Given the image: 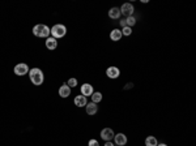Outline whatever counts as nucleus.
Segmentation results:
<instances>
[{
    "mask_svg": "<svg viewBox=\"0 0 196 146\" xmlns=\"http://www.w3.org/2000/svg\"><path fill=\"white\" fill-rule=\"evenodd\" d=\"M29 77H30L32 84H34L35 86L42 85V84H43V81H45L43 72H42L39 68H33L32 71H29Z\"/></svg>",
    "mask_w": 196,
    "mask_h": 146,
    "instance_id": "obj_1",
    "label": "nucleus"
},
{
    "mask_svg": "<svg viewBox=\"0 0 196 146\" xmlns=\"http://www.w3.org/2000/svg\"><path fill=\"white\" fill-rule=\"evenodd\" d=\"M33 34L35 36H39V38H49L50 35V27L47 25H42V24H38L33 27Z\"/></svg>",
    "mask_w": 196,
    "mask_h": 146,
    "instance_id": "obj_2",
    "label": "nucleus"
},
{
    "mask_svg": "<svg viewBox=\"0 0 196 146\" xmlns=\"http://www.w3.org/2000/svg\"><path fill=\"white\" fill-rule=\"evenodd\" d=\"M50 34H52V38L58 39V38H63L65 34H67V27L62 24H56V25L52 26V29H50Z\"/></svg>",
    "mask_w": 196,
    "mask_h": 146,
    "instance_id": "obj_3",
    "label": "nucleus"
},
{
    "mask_svg": "<svg viewBox=\"0 0 196 146\" xmlns=\"http://www.w3.org/2000/svg\"><path fill=\"white\" fill-rule=\"evenodd\" d=\"M119 9H120V14H124L126 18L132 16V14H134V11H135L134 5H132L131 3H124V4H123Z\"/></svg>",
    "mask_w": 196,
    "mask_h": 146,
    "instance_id": "obj_4",
    "label": "nucleus"
},
{
    "mask_svg": "<svg viewBox=\"0 0 196 146\" xmlns=\"http://www.w3.org/2000/svg\"><path fill=\"white\" fill-rule=\"evenodd\" d=\"M14 73H16L17 76H25V74H28V73H29L28 64H25V63L17 64V65L14 67Z\"/></svg>",
    "mask_w": 196,
    "mask_h": 146,
    "instance_id": "obj_5",
    "label": "nucleus"
},
{
    "mask_svg": "<svg viewBox=\"0 0 196 146\" xmlns=\"http://www.w3.org/2000/svg\"><path fill=\"white\" fill-rule=\"evenodd\" d=\"M114 130L111 129V128H105V129L101 130V138L103 140V141H111V140L114 138Z\"/></svg>",
    "mask_w": 196,
    "mask_h": 146,
    "instance_id": "obj_6",
    "label": "nucleus"
},
{
    "mask_svg": "<svg viewBox=\"0 0 196 146\" xmlns=\"http://www.w3.org/2000/svg\"><path fill=\"white\" fill-rule=\"evenodd\" d=\"M106 74L108 78H118L120 76V71L116 67H108L107 71H106Z\"/></svg>",
    "mask_w": 196,
    "mask_h": 146,
    "instance_id": "obj_7",
    "label": "nucleus"
},
{
    "mask_svg": "<svg viewBox=\"0 0 196 146\" xmlns=\"http://www.w3.org/2000/svg\"><path fill=\"white\" fill-rule=\"evenodd\" d=\"M93 93H94V90H93V86L90 84H84L83 86H81V95L92 97Z\"/></svg>",
    "mask_w": 196,
    "mask_h": 146,
    "instance_id": "obj_8",
    "label": "nucleus"
},
{
    "mask_svg": "<svg viewBox=\"0 0 196 146\" xmlns=\"http://www.w3.org/2000/svg\"><path fill=\"white\" fill-rule=\"evenodd\" d=\"M114 138H115V144L118 146H124L127 144V136L124 133H118V135L114 136Z\"/></svg>",
    "mask_w": 196,
    "mask_h": 146,
    "instance_id": "obj_9",
    "label": "nucleus"
},
{
    "mask_svg": "<svg viewBox=\"0 0 196 146\" xmlns=\"http://www.w3.org/2000/svg\"><path fill=\"white\" fill-rule=\"evenodd\" d=\"M69 94H71V87H69L67 84H63L62 86L59 87V95L62 97V98H67V97H69Z\"/></svg>",
    "mask_w": 196,
    "mask_h": 146,
    "instance_id": "obj_10",
    "label": "nucleus"
},
{
    "mask_svg": "<svg viewBox=\"0 0 196 146\" xmlns=\"http://www.w3.org/2000/svg\"><path fill=\"white\" fill-rule=\"evenodd\" d=\"M86 107V114L90 115V116H93V115H95L97 114V111H98V106L95 104V103H88V104L85 106Z\"/></svg>",
    "mask_w": 196,
    "mask_h": 146,
    "instance_id": "obj_11",
    "label": "nucleus"
},
{
    "mask_svg": "<svg viewBox=\"0 0 196 146\" xmlns=\"http://www.w3.org/2000/svg\"><path fill=\"white\" fill-rule=\"evenodd\" d=\"M75 104H76L77 107H84V106H86V104H88L86 97H84V95H77L76 98H75Z\"/></svg>",
    "mask_w": 196,
    "mask_h": 146,
    "instance_id": "obj_12",
    "label": "nucleus"
},
{
    "mask_svg": "<svg viewBox=\"0 0 196 146\" xmlns=\"http://www.w3.org/2000/svg\"><path fill=\"white\" fill-rule=\"evenodd\" d=\"M46 47L49 48V50H55V48L58 47V41H56L55 38H52V36H49V38L46 39Z\"/></svg>",
    "mask_w": 196,
    "mask_h": 146,
    "instance_id": "obj_13",
    "label": "nucleus"
},
{
    "mask_svg": "<svg viewBox=\"0 0 196 146\" xmlns=\"http://www.w3.org/2000/svg\"><path fill=\"white\" fill-rule=\"evenodd\" d=\"M122 30H119V29H114L113 31L110 33V38H111V41H114V42H118V41H120V38H122Z\"/></svg>",
    "mask_w": 196,
    "mask_h": 146,
    "instance_id": "obj_14",
    "label": "nucleus"
},
{
    "mask_svg": "<svg viewBox=\"0 0 196 146\" xmlns=\"http://www.w3.org/2000/svg\"><path fill=\"white\" fill-rule=\"evenodd\" d=\"M108 17L113 18V20H116V18H119V17H120V9L116 8V7L111 8L110 11H108Z\"/></svg>",
    "mask_w": 196,
    "mask_h": 146,
    "instance_id": "obj_15",
    "label": "nucleus"
},
{
    "mask_svg": "<svg viewBox=\"0 0 196 146\" xmlns=\"http://www.w3.org/2000/svg\"><path fill=\"white\" fill-rule=\"evenodd\" d=\"M158 145V142H157V138L154 136H149L146 137L145 140V146H157Z\"/></svg>",
    "mask_w": 196,
    "mask_h": 146,
    "instance_id": "obj_16",
    "label": "nucleus"
},
{
    "mask_svg": "<svg viewBox=\"0 0 196 146\" xmlns=\"http://www.w3.org/2000/svg\"><path fill=\"white\" fill-rule=\"evenodd\" d=\"M101 100H102V94L99 93V91H95V93L92 94V102L93 103H95V104H97V103H99Z\"/></svg>",
    "mask_w": 196,
    "mask_h": 146,
    "instance_id": "obj_17",
    "label": "nucleus"
},
{
    "mask_svg": "<svg viewBox=\"0 0 196 146\" xmlns=\"http://www.w3.org/2000/svg\"><path fill=\"white\" fill-rule=\"evenodd\" d=\"M126 20V25H127L128 27H131V26H134L135 24H136V18H135L134 16H129L127 18H124Z\"/></svg>",
    "mask_w": 196,
    "mask_h": 146,
    "instance_id": "obj_18",
    "label": "nucleus"
},
{
    "mask_svg": "<svg viewBox=\"0 0 196 146\" xmlns=\"http://www.w3.org/2000/svg\"><path fill=\"white\" fill-rule=\"evenodd\" d=\"M132 34V29L131 27H128V26H124L123 27V30H122V35H131Z\"/></svg>",
    "mask_w": 196,
    "mask_h": 146,
    "instance_id": "obj_19",
    "label": "nucleus"
},
{
    "mask_svg": "<svg viewBox=\"0 0 196 146\" xmlns=\"http://www.w3.org/2000/svg\"><path fill=\"white\" fill-rule=\"evenodd\" d=\"M67 85H68L69 87H75L77 85V80H76V78H69L68 82H67Z\"/></svg>",
    "mask_w": 196,
    "mask_h": 146,
    "instance_id": "obj_20",
    "label": "nucleus"
},
{
    "mask_svg": "<svg viewBox=\"0 0 196 146\" xmlns=\"http://www.w3.org/2000/svg\"><path fill=\"white\" fill-rule=\"evenodd\" d=\"M88 145H89V146H99V144H98L97 140H90Z\"/></svg>",
    "mask_w": 196,
    "mask_h": 146,
    "instance_id": "obj_21",
    "label": "nucleus"
},
{
    "mask_svg": "<svg viewBox=\"0 0 196 146\" xmlns=\"http://www.w3.org/2000/svg\"><path fill=\"white\" fill-rule=\"evenodd\" d=\"M105 146H115V145H114V144H113V142H110V141H107V142H106V144H105Z\"/></svg>",
    "mask_w": 196,
    "mask_h": 146,
    "instance_id": "obj_22",
    "label": "nucleus"
},
{
    "mask_svg": "<svg viewBox=\"0 0 196 146\" xmlns=\"http://www.w3.org/2000/svg\"><path fill=\"white\" fill-rule=\"evenodd\" d=\"M120 25H122V27L127 26V25H126V20H122V21H120Z\"/></svg>",
    "mask_w": 196,
    "mask_h": 146,
    "instance_id": "obj_23",
    "label": "nucleus"
},
{
    "mask_svg": "<svg viewBox=\"0 0 196 146\" xmlns=\"http://www.w3.org/2000/svg\"><path fill=\"white\" fill-rule=\"evenodd\" d=\"M157 146H167V145H166V144H158Z\"/></svg>",
    "mask_w": 196,
    "mask_h": 146,
    "instance_id": "obj_24",
    "label": "nucleus"
}]
</instances>
